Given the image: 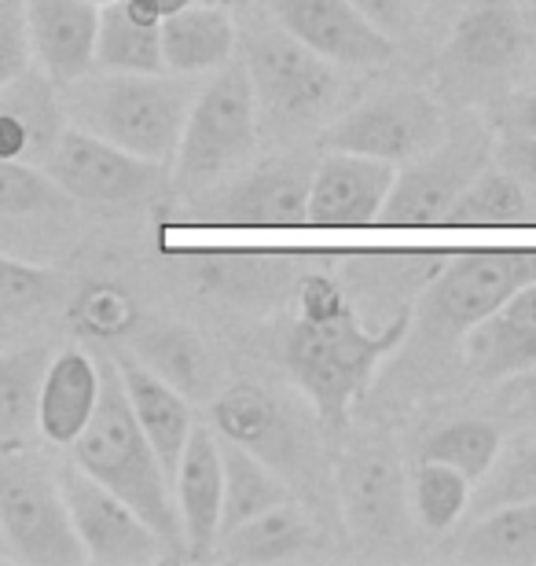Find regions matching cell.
<instances>
[{"instance_id": "18", "label": "cell", "mask_w": 536, "mask_h": 566, "mask_svg": "<svg viewBox=\"0 0 536 566\" xmlns=\"http://www.w3.org/2000/svg\"><path fill=\"white\" fill-rule=\"evenodd\" d=\"M33 63L55 85H71L96 71L99 8L93 0H22Z\"/></svg>"}, {"instance_id": "25", "label": "cell", "mask_w": 536, "mask_h": 566, "mask_svg": "<svg viewBox=\"0 0 536 566\" xmlns=\"http://www.w3.org/2000/svg\"><path fill=\"white\" fill-rule=\"evenodd\" d=\"M129 354L151 368L158 379L169 382L188 401L207 398L217 382V365L207 343L185 324H140L129 332Z\"/></svg>"}, {"instance_id": "46", "label": "cell", "mask_w": 536, "mask_h": 566, "mask_svg": "<svg viewBox=\"0 0 536 566\" xmlns=\"http://www.w3.org/2000/svg\"><path fill=\"white\" fill-rule=\"evenodd\" d=\"M533 371V379L526 382V394H529V398H533V405H536V368H529Z\"/></svg>"}, {"instance_id": "21", "label": "cell", "mask_w": 536, "mask_h": 566, "mask_svg": "<svg viewBox=\"0 0 536 566\" xmlns=\"http://www.w3.org/2000/svg\"><path fill=\"white\" fill-rule=\"evenodd\" d=\"M463 354L471 376L482 382L536 368V280L518 287L496 313L463 335Z\"/></svg>"}, {"instance_id": "49", "label": "cell", "mask_w": 536, "mask_h": 566, "mask_svg": "<svg viewBox=\"0 0 536 566\" xmlns=\"http://www.w3.org/2000/svg\"><path fill=\"white\" fill-rule=\"evenodd\" d=\"M438 4H460V0H438Z\"/></svg>"}, {"instance_id": "15", "label": "cell", "mask_w": 536, "mask_h": 566, "mask_svg": "<svg viewBox=\"0 0 536 566\" xmlns=\"http://www.w3.org/2000/svg\"><path fill=\"white\" fill-rule=\"evenodd\" d=\"M265 11L338 71H379L397 55L393 38H386L349 0H265Z\"/></svg>"}, {"instance_id": "29", "label": "cell", "mask_w": 536, "mask_h": 566, "mask_svg": "<svg viewBox=\"0 0 536 566\" xmlns=\"http://www.w3.org/2000/svg\"><path fill=\"white\" fill-rule=\"evenodd\" d=\"M49 346H0V446H27L38 434V394Z\"/></svg>"}, {"instance_id": "50", "label": "cell", "mask_w": 536, "mask_h": 566, "mask_svg": "<svg viewBox=\"0 0 536 566\" xmlns=\"http://www.w3.org/2000/svg\"><path fill=\"white\" fill-rule=\"evenodd\" d=\"M0 559H4V541H0Z\"/></svg>"}, {"instance_id": "7", "label": "cell", "mask_w": 536, "mask_h": 566, "mask_svg": "<svg viewBox=\"0 0 536 566\" xmlns=\"http://www.w3.org/2000/svg\"><path fill=\"white\" fill-rule=\"evenodd\" d=\"M533 33L515 0H474L455 19L449 44L438 55V88L444 99L477 104L500 99L518 71H526Z\"/></svg>"}, {"instance_id": "37", "label": "cell", "mask_w": 536, "mask_h": 566, "mask_svg": "<svg viewBox=\"0 0 536 566\" xmlns=\"http://www.w3.org/2000/svg\"><path fill=\"white\" fill-rule=\"evenodd\" d=\"M536 501V441L526 449H518L515 457L504 460L493 471L477 482V493H471L474 515H485L493 507H507V504H533Z\"/></svg>"}, {"instance_id": "27", "label": "cell", "mask_w": 536, "mask_h": 566, "mask_svg": "<svg viewBox=\"0 0 536 566\" xmlns=\"http://www.w3.org/2000/svg\"><path fill=\"white\" fill-rule=\"evenodd\" d=\"M313 523L305 518V512L294 501H283L269 512H261L246 523H239L235 530H228L217 541V556L232 559V563H283L302 556L313 545Z\"/></svg>"}, {"instance_id": "11", "label": "cell", "mask_w": 536, "mask_h": 566, "mask_svg": "<svg viewBox=\"0 0 536 566\" xmlns=\"http://www.w3.org/2000/svg\"><path fill=\"white\" fill-rule=\"evenodd\" d=\"M449 133L444 107L423 88H390L324 126V151H353L404 166Z\"/></svg>"}, {"instance_id": "30", "label": "cell", "mask_w": 536, "mask_h": 566, "mask_svg": "<svg viewBox=\"0 0 536 566\" xmlns=\"http://www.w3.org/2000/svg\"><path fill=\"white\" fill-rule=\"evenodd\" d=\"M221 441V468H224V496H221V534L235 530L239 523L254 518L269 507L291 501L287 482L269 468L265 460H258L254 452H246L235 441ZM221 541V537H217Z\"/></svg>"}, {"instance_id": "36", "label": "cell", "mask_w": 536, "mask_h": 566, "mask_svg": "<svg viewBox=\"0 0 536 566\" xmlns=\"http://www.w3.org/2000/svg\"><path fill=\"white\" fill-rule=\"evenodd\" d=\"M63 291L66 283L60 273L0 254V321H19V316L49 310L63 298Z\"/></svg>"}, {"instance_id": "20", "label": "cell", "mask_w": 536, "mask_h": 566, "mask_svg": "<svg viewBox=\"0 0 536 566\" xmlns=\"http://www.w3.org/2000/svg\"><path fill=\"white\" fill-rule=\"evenodd\" d=\"M66 107L60 85L49 74L30 71L0 88V158L44 166L52 147L66 133Z\"/></svg>"}, {"instance_id": "3", "label": "cell", "mask_w": 536, "mask_h": 566, "mask_svg": "<svg viewBox=\"0 0 536 566\" xmlns=\"http://www.w3.org/2000/svg\"><path fill=\"white\" fill-rule=\"evenodd\" d=\"M66 122L147 163L169 166L185 133L196 88L185 74H111L88 71L60 85Z\"/></svg>"}, {"instance_id": "13", "label": "cell", "mask_w": 536, "mask_h": 566, "mask_svg": "<svg viewBox=\"0 0 536 566\" xmlns=\"http://www.w3.org/2000/svg\"><path fill=\"white\" fill-rule=\"evenodd\" d=\"M335 490L349 537L364 548H393L408 534V482L386 441H360L338 460Z\"/></svg>"}, {"instance_id": "5", "label": "cell", "mask_w": 536, "mask_h": 566, "mask_svg": "<svg viewBox=\"0 0 536 566\" xmlns=\"http://www.w3.org/2000/svg\"><path fill=\"white\" fill-rule=\"evenodd\" d=\"M258 107L243 60L224 63L221 71L191 99L177 155L169 163V188L191 199L221 180L235 177L258 151Z\"/></svg>"}, {"instance_id": "23", "label": "cell", "mask_w": 536, "mask_h": 566, "mask_svg": "<svg viewBox=\"0 0 536 566\" xmlns=\"http://www.w3.org/2000/svg\"><path fill=\"white\" fill-rule=\"evenodd\" d=\"M114 368L122 376L125 398H129V409L136 416V423L151 441V449L158 452L162 468L174 482V471L180 463V452L188 446V434L196 427V416H191V401L185 394H177L169 382H162L151 368H144L129 349H114Z\"/></svg>"}, {"instance_id": "39", "label": "cell", "mask_w": 536, "mask_h": 566, "mask_svg": "<svg viewBox=\"0 0 536 566\" xmlns=\"http://www.w3.org/2000/svg\"><path fill=\"white\" fill-rule=\"evenodd\" d=\"M33 63L30 33H27V11L22 0H0V88L27 74Z\"/></svg>"}, {"instance_id": "24", "label": "cell", "mask_w": 536, "mask_h": 566, "mask_svg": "<svg viewBox=\"0 0 536 566\" xmlns=\"http://www.w3.org/2000/svg\"><path fill=\"white\" fill-rule=\"evenodd\" d=\"M158 38H162V63L166 74H213L224 63L235 60V22L221 4H188L177 15L158 22Z\"/></svg>"}, {"instance_id": "41", "label": "cell", "mask_w": 536, "mask_h": 566, "mask_svg": "<svg viewBox=\"0 0 536 566\" xmlns=\"http://www.w3.org/2000/svg\"><path fill=\"white\" fill-rule=\"evenodd\" d=\"M493 166L511 174L536 202V137H500L493 144Z\"/></svg>"}, {"instance_id": "8", "label": "cell", "mask_w": 536, "mask_h": 566, "mask_svg": "<svg viewBox=\"0 0 536 566\" xmlns=\"http://www.w3.org/2000/svg\"><path fill=\"white\" fill-rule=\"evenodd\" d=\"M533 280L536 251L449 254L416 298L412 327L423 332L427 343H455Z\"/></svg>"}, {"instance_id": "42", "label": "cell", "mask_w": 536, "mask_h": 566, "mask_svg": "<svg viewBox=\"0 0 536 566\" xmlns=\"http://www.w3.org/2000/svg\"><path fill=\"white\" fill-rule=\"evenodd\" d=\"M496 129L500 137H536V85L500 96Z\"/></svg>"}, {"instance_id": "17", "label": "cell", "mask_w": 536, "mask_h": 566, "mask_svg": "<svg viewBox=\"0 0 536 566\" xmlns=\"http://www.w3.org/2000/svg\"><path fill=\"white\" fill-rule=\"evenodd\" d=\"M397 180V166L382 158L324 151L313 166L309 224L313 229H364L379 224L382 207Z\"/></svg>"}, {"instance_id": "44", "label": "cell", "mask_w": 536, "mask_h": 566, "mask_svg": "<svg viewBox=\"0 0 536 566\" xmlns=\"http://www.w3.org/2000/svg\"><path fill=\"white\" fill-rule=\"evenodd\" d=\"M522 22H526V30L536 38V0H526V4H522Z\"/></svg>"}, {"instance_id": "34", "label": "cell", "mask_w": 536, "mask_h": 566, "mask_svg": "<svg viewBox=\"0 0 536 566\" xmlns=\"http://www.w3.org/2000/svg\"><path fill=\"white\" fill-rule=\"evenodd\" d=\"M471 479H463L460 471L449 463L423 460L412 474V515L427 534H449L460 523V515L471 504Z\"/></svg>"}, {"instance_id": "47", "label": "cell", "mask_w": 536, "mask_h": 566, "mask_svg": "<svg viewBox=\"0 0 536 566\" xmlns=\"http://www.w3.org/2000/svg\"><path fill=\"white\" fill-rule=\"evenodd\" d=\"M96 8H107V4H118V0H93Z\"/></svg>"}, {"instance_id": "16", "label": "cell", "mask_w": 536, "mask_h": 566, "mask_svg": "<svg viewBox=\"0 0 536 566\" xmlns=\"http://www.w3.org/2000/svg\"><path fill=\"white\" fill-rule=\"evenodd\" d=\"M213 427L224 441H235L265 460L283 482L309 471V430L287 405L258 382H235L213 401Z\"/></svg>"}, {"instance_id": "12", "label": "cell", "mask_w": 536, "mask_h": 566, "mask_svg": "<svg viewBox=\"0 0 536 566\" xmlns=\"http://www.w3.org/2000/svg\"><path fill=\"white\" fill-rule=\"evenodd\" d=\"M41 169L66 199L88 202V207H133L151 199L169 180V166L136 158L74 126H66Z\"/></svg>"}, {"instance_id": "4", "label": "cell", "mask_w": 536, "mask_h": 566, "mask_svg": "<svg viewBox=\"0 0 536 566\" xmlns=\"http://www.w3.org/2000/svg\"><path fill=\"white\" fill-rule=\"evenodd\" d=\"M239 60L254 88L258 126L272 137H305L309 129H324L335 118L346 93L338 66L305 49L272 15L246 33Z\"/></svg>"}, {"instance_id": "32", "label": "cell", "mask_w": 536, "mask_h": 566, "mask_svg": "<svg viewBox=\"0 0 536 566\" xmlns=\"http://www.w3.org/2000/svg\"><path fill=\"white\" fill-rule=\"evenodd\" d=\"M529 213L533 202L518 180L500 166H488L460 191L444 224H455V229H507V224L533 221Z\"/></svg>"}, {"instance_id": "31", "label": "cell", "mask_w": 536, "mask_h": 566, "mask_svg": "<svg viewBox=\"0 0 536 566\" xmlns=\"http://www.w3.org/2000/svg\"><path fill=\"white\" fill-rule=\"evenodd\" d=\"M96 71H111V74H166L158 27L133 19L129 8H125L122 0H118V4L99 8Z\"/></svg>"}, {"instance_id": "38", "label": "cell", "mask_w": 536, "mask_h": 566, "mask_svg": "<svg viewBox=\"0 0 536 566\" xmlns=\"http://www.w3.org/2000/svg\"><path fill=\"white\" fill-rule=\"evenodd\" d=\"M136 305L125 291L118 287H93L77 302V324L85 327L88 335H129L136 327Z\"/></svg>"}, {"instance_id": "6", "label": "cell", "mask_w": 536, "mask_h": 566, "mask_svg": "<svg viewBox=\"0 0 536 566\" xmlns=\"http://www.w3.org/2000/svg\"><path fill=\"white\" fill-rule=\"evenodd\" d=\"M0 541L4 559L27 566H82L85 552L63 501L60 468L38 449L0 446Z\"/></svg>"}, {"instance_id": "2", "label": "cell", "mask_w": 536, "mask_h": 566, "mask_svg": "<svg viewBox=\"0 0 536 566\" xmlns=\"http://www.w3.org/2000/svg\"><path fill=\"white\" fill-rule=\"evenodd\" d=\"M71 463L122 496L162 537L169 556H185V526L177 515L174 482L136 423L114 357L99 360V401L93 420L71 446Z\"/></svg>"}, {"instance_id": "45", "label": "cell", "mask_w": 536, "mask_h": 566, "mask_svg": "<svg viewBox=\"0 0 536 566\" xmlns=\"http://www.w3.org/2000/svg\"><path fill=\"white\" fill-rule=\"evenodd\" d=\"M526 74H529V85H536V49L529 52V63H526Z\"/></svg>"}, {"instance_id": "43", "label": "cell", "mask_w": 536, "mask_h": 566, "mask_svg": "<svg viewBox=\"0 0 536 566\" xmlns=\"http://www.w3.org/2000/svg\"><path fill=\"white\" fill-rule=\"evenodd\" d=\"M122 4L129 8V15H133V19L151 22V27H158L162 19L177 15L180 8L196 4V0H122Z\"/></svg>"}, {"instance_id": "14", "label": "cell", "mask_w": 536, "mask_h": 566, "mask_svg": "<svg viewBox=\"0 0 536 566\" xmlns=\"http://www.w3.org/2000/svg\"><path fill=\"white\" fill-rule=\"evenodd\" d=\"M60 485H63V501L66 512H71L74 534L82 541L85 563L144 566L169 556L162 537L122 496H114L107 485L88 479L82 468H74V463L60 468Z\"/></svg>"}, {"instance_id": "28", "label": "cell", "mask_w": 536, "mask_h": 566, "mask_svg": "<svg viewBox=\"0 0 536 566\" xmlns=\"http://www.w3.org/2000/svg\"><path fill=\"white\" fill-rule=\"evenodd\" d=\"M455 559L482 566H522L536 563V501L507 504L477 515L455 545Z\"/></svg>"}, {"instance_id": "35", "label": "cell", "mask_w": 536, "mask_h": 566, "mask_svg": "<svg viewBox=\"0 0 536 566\" xmlns=\"http://www.w3.org/2000/svg\"><path fill=\"white\" fill-rule=\"evenodd\" d=\"M71 207L74 199H66L41 166L0 158V218H49Z\"/></svg>"}, {"instance_id": "10", "label": "cell", "mask_w": 536, "mask_h": 566, "mask_svg": "<svg viewBox=\"0 0 536 566\" xmlns=\"http://www.w3.org/2000/svg\"><path fill=\"white\" fill-rule=\"evenodd\" d=\"M493 166V140L477 122L449 126V133L427 155L397 166V180L382 207V224L397 229H430L449 221L452 202L460 191Z\"/></svg>"}, {"instance_id": "9", "label": "cell", "mask_w": 536, "mask_h": 566, "mask_svg": "<svg viewBox=\"0 0 536 566\" xmlns=\"http://www.w3.org/2000/svg\"><path fill=\"white\" fill-rule=\"evenodd\" d=\"M316 158L276 155L239 169L199 196L185 199L188 221L228 224V229H298L309 224V185Z\"/></svg>"}, {"instance_id": "33", "label": "cell", "mask_w": 536, "mask_h": 566, "mask_svg": "<svg viewBox=\"0 0 536 566\" xmlns=\"http://www.w3.org/2000/svg\"><path fill=\"white\" fill-rule=\"evenodd\" d=\"M500 446H504V434H500L496 423L455 420V423L438 427L423 441V460L449 463V468H455L463 479H471L477 485L500 460Z\"/></svg>"}, {"instance_id": "48", "label": "cell", "mask_w": 536, "mask_h": 566, "mask_svg": "<svg viewBox=\"0 0 536 566\" xmlns=\"http://www.w3.org/2000/svg\"><path fill=\"white\" fill-rule=\"evenodd\" d=\"M213 4H239V0H213Z\"/></svg>"}, {"instance_id": "22", "label": "cell", "mask_w": 536, "mask_h": 566, "mask_svg": "<svg viewBox=\"0 0 536 566\" xmlns=\"http://www.w3.org/2000/svg\"><path fill=\"white\" fill-rule=\"evenodd\" d=\"M99 401V360L88 349L66 346L49 357L38 394V434L49 446L71 449Z\"/></svg>"}, {"instance_id": "1", "label": "cell", "mask_w": 536, "mask_h": 566, "mask_svg": "<svg viewBox=\"0 0 536 566\" xmlns=\"http://www.w3.org/2000/svg\"><path fill=\"white\" fill-rule=\"evenodd\" d=\"M408 335H412V305H404L379 332H368L335 276L309 273L302 276L298 321L283 343V360L324 427L341 430L357 398L371 387L375 371L404 346Z\"/></svg>"}, {"instance_id": "19", "label": "cell", "mask_w": 536, "mask_h": 566, "mask_svg": "<svg viewBox=\"0 0 536 566\" xmlns=\"http://www.w3.org/2000/svg\"><path fill=\"white\" fill-rule=\"evenodd\" d=\"M221 496H224V468L221 441L210 427H191L188 446L180 452L174 471V501L180 526H185V556L210 559L217 556L221 537Z\"/></svg>"}, {"instance_id": "26", "label": "cell", "mask_w": 536, "mask_h": 566, "mask_svg": "<svg viewBox=\"0 0 536 566\" xmlns=\"http://www.w3.org/2000/svg\"><path fill=\"white\" fill-rule=\"evenodd\" d=\"M191 273L207 291L224 294L235 302H258L283 294L294 276L291 254H261V251H196L185 254Z\"/></svg>"}, {"instance_id": "40", "label": "cell", "mask_w": 536, "mask_h": 566, "mask_svg": "<svg viewBox=\"0 0 536 566\" xmlns=\"http://www.w3.org/2000/svg\"><path fill=\"white\" fill-rule=\"evenodd\" d=\"M364 19H371L386 38H404L416 30V22L423 19L427 0H349Z\"/></svg>"}]
</instances>
